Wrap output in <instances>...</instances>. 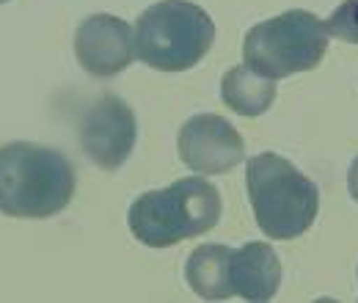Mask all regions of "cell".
Masks as SVG:
<instances>
[{"label":"cell","instance_id":"cell-1","mask_svg":"<svg viewBox=\"0 0 358 303\" xmlns=\"http://www.w3.org/2000/svg\"><path fill=\"white\" fill-rule=\"evenodd\" d=\"M75 166L66 155L34 141L0 146V213L45 220L69 207L75 196Z\"/></svg>","mask_w":358,"mask_h":303},{"label":"cell","instance_id":"cell-2","mask_svg":"<svg viewBox=\"0 0 358 303\" xmlns=\"http://www.w3.org/2000/svg\"><path fill=\"white\" fill-rule=\"evenodd\" d=\"M224 213L221 193L201 176H185L163 190H146L127 213L130 232L149 248H169L179 240L207 234Z\"/></svg>","mask_w":358,"mask_h":303},{"label":"cell","instance_id":"cell-3","mask_svg":"<svg viewBox=\"0 0 358 303\" xmlns=\"http://www.w3.org/2000/svg\"><path fill=\"white\" fill-rule=\"evenodd\" d=\"M245 188L257 226L270 240H295L312 229L320 190L306 174L275 152H262L245 166Z\"/></svg>","mask_w":358,"mask_h":303},{"label":"cell","instance_id":"cell-4","mask_svg":"<svg viewBox=\"0 0 358 303\" xmlns=\"http://www.w3.org/2000/svg\"><path fill=\"white\" fill-rule=\"evenodd\" d=\"M213 42V17L190 0H160L135 22V55L160 72L193 69Z\"/></svg>","mask_w":358,"mask_h":303},{"label":"cell","instance_id":"cell-5","mask_svg":"<svg viewBox=\"0 0 358 303\" xmlns=\"http://www.w3.org/2000/svg\"><path fill=\"white\" fill-rule=\"evenodd\" d=\"M325 22L303 8H289L273 20L257 22L243 39V61L270 80L312 72L328 50Z\"/></svg>","mask_w":358,"mask_h":303},{"label":"cell","instance_id":"cell-6","mask_svg":"<svg viewBox=\"0 0 358 303\" xmlns=\"http://www.w3.org/2000/svg\"><path fill=\"white\" fill-rule=\"evenodd\" d=\"M78 141L83 155L102 171H119L133 155L138 141V122L133 108L116 97H99L78 122Z\"/></svg>","mask_w":358,"mask_h":303},{"label":"cell","instance_id":"cell-7","mask_svg":"<svg viewBox=\"0 0 358 303\" xmlns=\"http://www.w3.org/2000/svg\"><path fill=\"white\" fill-rule=\"evenodd\" d=\"M179 160L196 174H226L245 160V141L231 122L215 113L190 116L177 138Z\"/></svg>","mask_w":358,"mask_h":303},{"label":"cell","instance_id":"cell-8","mask_svg":"<svg viewBox=\"0 0 358 303\" xmlns=\"http://www.w3.org/2000/svg\"><path fill=\"white\" fill-rule=\"evenodd\" d=\"M78 64L94 78H113L135 61V34L130 22L113 14H91L75 31Z\"/></svg>","mask_w":358,"mask_h":303},{"label":"cell","instance_id":"cell-9","mask_svg":"<svg viewBox=\"0 0 358 303\" xmlns=\"http://www.w3.org/2000/svg\"><path fill=\"white\" fill-rule=\"evenodd\" d=\"M281 287V260L270 243H245L231 254V290L245 301H270Z\"/></svg>","mask_w":358,"mask_h":303},{"label":"cell","instance_id":"cell-10","mask_svg":"<svg viewBox=\"0 0 358 303\" xmlns=\"http://www.w3.org/2000/svg\"><path fill=\"white\" fill-rule=\"evenodd\" d=\"M231 254L234 248L221 243L199 246L185 262L187 287L204 301H226L234 295L231 290Z\"/></svg>","mask_w":358,"mask_h":303},{"label":"cell","instance_id":"cell-11","mask_svg":"<svg viewBox=\"0 0 358 303\" xmlns=\"http://www.w3.org/2000/svg\"><path fill=\"white\" fill-rule=\"evenodd\" d=\"M221 99L240 116H262L275 102V80L254 72L251 66H231L221 80Z\"/></svg>","mask_w":358,"mask_h":303},{"label":"cell","instance_id":"cell-12","mask_svg":"<svg viewBox=\"0 0 358 303\" xmlns=\"http://www.w3.org/2000/svg\"><path fill=\"white\" fill-rule=\"evenodd\" d=\"M325 28L342 42L358 44V0H345L342 6H336L325 20Z\"/></svg>","mask_w":358,"mask_h":303},{"label":"cell","instance_id":"cell-13","mask_svg":"<svg viewBox=\"0 0 358 303\" xmlns=\"http://www.w3.org/2000/svg\"><path fill=\"white\" fill-rule=\"evenodd\" d=\"M348 190H350V196L358 202V155L356 160L350 163V171H348Z\"/></svg>","mask_w":358,"mask_h":303},{"label":"cell","instance_id":"cell-14","mask_svg":"<svg viewBox=\"0 0 358 303\" xmlns=\"http://www.w3.org/2000/svg\"><path fill=\"white\" fill-rule=\"evenodd\" d=\"M0 3H8V0H0Z\"/></svg>","mask_w":358,"mask_h":303}]
</instances>
